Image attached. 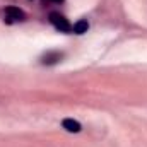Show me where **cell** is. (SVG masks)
Returning <instances> with one entry per match:
<instances>
[{
  "instance_id": "1",
  "label": "cell",
  "mask_w": 147,
  "mask_h": 147,
  "mask_svg": "<svg viewBox=\"0 0 147 147\" xmlns=\"http://www.w3.org/2000/svg\"><path fill=\"white\" fill-rule=\"evenodd\" d=\"M50 22H51L57 29H60V31H63V33L72 31L70 22H69V21H67L62 14H58V12H51V14H50Z\"/></svg>"
},
{
  "instance_id": "2",
  "label": "cell",
  "mask_w": 147,
  "mask_h": 147,
  "mask_svg": "<svg viewBox=\"0 0 147 147\" xmlns=\"http://www.w3.org/2000/svg\"><path fill=\"white\" fill-rule=\"evenodd\" d=\"M5 16L9 21H22L24 19V12L17 7H7L5 9Z\"/></svg>"
},
{
  "instance_id": "3",
  "label": "cell",
  "mask_w": 147,
  "mask_h": 147,
  "mask_svg": "<svg viewBox=\"0 0 147 147\" xmlns=\"http://www.w3.org/2000/svg\"><path fill=\"white\" fill-rule=\"evenodd\" d=\"M62 127H63L67 132H70V134H77V132H80V123L75 121V120H72V118H65V120L62 121Z\"/></svg>"
},
{
  "instance_id": "4",
  "label": "cell",
  "mask_w": 147,
  "mask_h": 147,
  "mask_svg": "<svg viewBox=\"0 0 147 147\" xmlns=\"http://www.w3.org/2000/svg\"><path fill=\"white\" fill-rule=\"evenodd\" d=\"M74 33H77V34H82V33H86L87 29H89V24H87V21L86 19H80V21H77L75 24H74Z\"/></svg>"
},
{
  "instance_id": "5",
  "label": "cell",
  "mask_w": 147,
  "mask_h": 147,
  "mask_svg": "<svg viewBox=\"0 0 147 147\" xmlns=\"http://www.w3.org/2000/svg\"><path fill=\"white\" fill-rule=\"evenodd\" d=\"M60 58H62V53H48V55L43 58V63H48V65H51V63H57Z\"/></svg>"
},
{
  "instance_id": "6",
  "label": "cell",
  "mask_w": 147,
  "mask_h": 147,
  "mask_svg": "<svg viewBox=\"0 0 147 147\" xmlns=\"http://www.w3.org/2000/svg\"><path fill=\"white\" fill-rule=\"evenodd\" d=\"M53 2H60V0H53Z\"/></svg>"
}]
</instances>
